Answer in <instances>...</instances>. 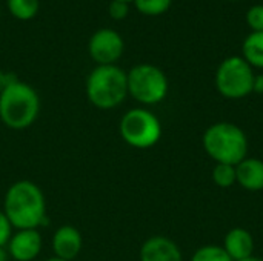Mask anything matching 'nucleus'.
I'll use <instances>...</instances> for the list:
<instances>
[{"label":"nucleus","instance_id":"nucleus-1","mask_svg":"<svg viewBox=\"0 0 263 261\" xmlns=\"http://www.w3.org/2000/svg\"><path fill=\"white\" fill-rule=\"evenodd\" d=\"M3 212L15 231L39 229L48 222L45 194L31 180L9 185L3 198Z\"/></svg>","mask_w":263,"mask_h":261},{"label":"nucleus","instance_id":"nucleus-2","mask_svg":"<svg viewBox=\"0 0 263 261\" xmlns=\"http://www.w3.org/2000/svg\"><path fill=\"white\" fill-rule=\"evenodd\" d=\"M40 114L37 91L17 78H12L0 95V120L12 131L31 128Z\"/></svg>","mask_w":263,"mask_h":261},{"label":"nucleus","instance_id":"nucleus-3","mask_svg":"<svg viewBox=\"0 0 263 261\" xmlns=\"http://www.w3.org/2000/svg\"><path fill=\"white\" fill-rule=\"evenodd\" d=\"M205 152L216 162L223 165H239L248 157V137L237 125L219 122L206 128L202 137Z\"/></svg>","mask_w":263,"mask_h":261},{"label":"nucleus","instance_id":"nucleus-4","mask_svg":"<svg viewBox=\"0 0 263 261\" xmlns=\"http://www.w3.org/2000/svg\"><path fill=\"white\" fill-rule=\"evenodd\" d=\"M85 91L89 103L97 109H114L128 97L126 72L117 65L96 66L86 78Z\"/></svg>","mask_w":263,"mask_h":261},{"label":"nucleus","instance_id":"nucleus-5","mask_svg":"<svg viewBox=\"0 0 263 261\" xmlns=\"http://www.w3.org/2000/svg\"><path fill=\"white\" fill-rule=\"evenodd\" d=\"M119 134L128 146L134 149H149L162 138V123L149 109L133 108L122 115Z\"/></svg>","mask_w":263,"mask_h":261},{"label":"nucleus","instance_id":"nucleus-6","mask_svg":"<svg viewBox=\"0 0 263 261\" xmlns=\"http://www.w3.org/2000/svg\"><path fill=\"white\" fill-rule=\"evenodd\" d=\"M128 95L145 106L163 102L168 95L170 83L166 74L156 65L139 63L126 72Z\"/></svg>","mask_w":263,"mask_h":261},{"label":"nucleus","instance_id":"nucleus-7","mask_svg":"<svg viewBox=\"0 0 263 261\" xmlns=\"http://www.w3.org/2000/svg\"><path fill=\"white\" fill-rule=\"evenodd\" d=\"M254 71L251 65L240 55L225 58L216 71V88L219 94L228 100H240L253 92Z\"/></svg>","mask_w":263,"mask_h":261},{"label":"nucleus","instance_id":"nucleus-8","mask_svg":"<svg viewBox=\"0 0 263 261\" xmlns=\"http://www.w3.org/2000/svg\"><path fill=\"white\" fill-rule=\"evenodd\" d=\"M123 37L116 29L111 28L97 29L88 42L89 57L97 63V66L116 65L119 58L123 55Z\"/></svg>","mask_w":263,"mask_h":261},{"label":"nucleus","instance_id":"nucleus-9","mask_svg":"<svg viewBox=\"0 0 263 261\" xmlns=\"http://www.w3.org/2000/svg\"><path fill=\"white\" fill-rule=\"evenodd\" d=\"M43 240L39 229H18L12 232L6 249L11 260L34 261L42 252Z\"/></svg>","mask_w":263,"mask_h":261},{"label":"nucleus","instance_id":"nucleus-10","mask_svg":"<svg viewBox=\"0 0 263 261\" xmlns=\"http://www.w3.org/2000/svg\"><path fill=\"white\" fill-rule=\"evenodd\" d=\"M51 246L54 257L65 261H74L83 248V237L72 225H62L52 234Z\"/></svg>","mask_w":263,"mask_h":261},{"label":"nucleus","instance_id":"nucleus-11","mask_svg":"<svg viewBox=\"0 0 263 261\" xmlns=\"http://www.w3.org/2000/svg\"><path fill=\"white\" fill-rule=\"evenodd\" d=\"M140 261H183V255L176 242L165 235L146 238L140 248Z\"/></svg>","mask_w":263,"mask_h":261},{"label":"nucleus","instance_id":"nucleus-12","mask_svg":"<svg viewBox=\"0 0 263 261\" xmlns=\"http://www.w3.org/2000/svg\"><path fill=\"white\" fill-rule=\"evenodd\" d=\"M222 248L233 261H240L254 255V238L250 231L234 228L227 232Z\"/></svg>","mask_w":263,"mask_h":261},{"label":"nucleus","instance_id":"nucleus-13","mask_svg":"<svg viewBox=\"0 0 263 261\" xmlns=\"http://www.w3.org/2000/svg\"><path fill=\"white\" fill-rule=\"evenodd\" d=\"M236 180L243 189L250 192L263 191V160L257 157H247L236 165Z\"/></svg>","mask_w":263,"mask_h":261},{"label":"nucleus","instance_id":"nucleus-14","mask_svg":"<svg viewBox=\"0 0 263 261\" xmlns=\"http://www.w3.org/2000/svg\"><path fill=\"white\" fill-rule=\"evenodd\" d=\"M242 57L251 68L263 69V32H251L242 45Z\"/></svg>","mask_w":263,"mask_h":261},{"label":"nucleus","instance_id":"nucleus-15","mask_svg":"<svg viewBox=\"0 0 263 261\" xmlns=\"http://www.w3.org/2000/svg\"><path fill=\"white\" fill-rule=\"evenodd\" d=\"M6 8L12 17L17 20H31L37 15L40 9L39 0H6Z\"/></svg>","mask_w":263,"mask_h":261},{"label":"nucleus","instance_id":"nucleus-16","mask_svg":"<svg viewBox=\"0 0 263 261\" xmlns=\"http://www.w3.org/2000/svg\"><path fill=\"white\" fill-rule=\"evenodd\" d=\"M213 182L216 183V186L227 189L231 188L237 183L236 180V166L233 165H223V163H216L213 168Z\"/></svg>","mask_w":263,"mask_h":261},{"label":"nucleus","instance_id":"nucleus-17","mask_svg":"<svg viewBox=\"0 0 263 261\" xmlns=\"http://www.w3.org/2000/svg\"><path fill=\"white\" fill-rule=\"evenodd\" d=\"M191 261H233L230 258V255L225 252V249L222 246H216V245H206L199 248L193 257Z\"/></svg>","mask_w":263,"mask_h":261},{"label":"nucleus","instance_id":"nucleus-18","mask_svg":"<svg viewBox=\"0 0 263 261\" xmlns=\"http://www.w3.org/2000/svg\"><path fill=\"white\" fill-rule=\"evenodd\" d=\"M133 3L145 15H162L170 9L173 0H134Z\"/></svg>","mask_w":263,"mask_h":261},{"label":"nucleus","instance_id":"nucleus-19","mask_svg":"<svg viewBox=\"0 0 263 261\" xmlns=\"http://www.w3.org/2000/svg\"><path fill=\"white\" fill-rule=\"evenodd\" d=\"M247 23L253 32H263V5H254L248 9Z\"/></svg>","mask_w":263,"mask_h":261},{"label":"nucleus","instance_id":"nucleus-20","mask_svg":"<svg viewBox=\"0 0 263 261\" xmlns=\"http://www.w3.org/2000/svg\"><path fill=\"white\" fill-rule=\"evenodd\" d=\"M108 14L114 20H125L129 14V3L119 2V0H111L108 6Z\"/></svg>","mask_w":263,"mask_h":261},{"label":"nucleus","instance_id":"nucleus-21","mask_svg":"<svg viewBox=\"0 0 263 261\" xmlns=\"http://www.w3.org/2000/svg\"><path fill=\"white\" fill-rule=\"evenodd\" d=\"M12 226L8 220V217L5 215L3 209H0V246H6L11 235H12Z\"/></svg>","mask_w":263,"mask_h":261},{"label":"nucleus","instance_id":"nucleus-22","mask_svg":"<svg viewBox=\"0 0 263 261\" xmlns=\"http://www.w3.org/2000/svg\"><path fill=\"white\" fill-rule=\"evenodd\" d=\"M253 92H256V94H263V74H257V75L254 77Z\"/></svg>","mask_w":263,"mask_h":261},{"label":"nucleus","instance_id":"nucleus-23","mask_svg":"<svg viewBox=\"0 0 263 261\" xmlns=\"http://www.w3.org/2000/svg\"><path fill=\"white\" fill-rule=\"evenodd\" d=\"M14 77H11V74H6V72H3L2 69H0V95H2V92L5 91V88L8 86V83L12 80Z\"/></svg>","mask_w":263,"mask_h":261},{"label":"nucleus","instance_id":"nucleus-24","mask_svg":"<svg viewBox=\"0 0 263 261\" xmlns=\"http://www.w3.org/2000/svg\"><path fill=\"white\" fill-rule=\"evenodd\" d=\"M11 257H9V252L6 249V246H0V261H9Z\"/></svg>","mask_w":263,"mask_h":261},{"label":"nucleus","instance_id":"nucleus-25","mask_svg":"<svg viewBox=\"0 0 263 261\" xmlns=\"http://www.w3.org/2000/svg\"><path fill=\"white\" fill-rule=\"evenodd\" d=\"M240 261H263V258H260V257H250V258H245V260H240Z\"/></svg>","mask_w":263,"mask_h":261},{"label":"nucleus","instance_id":"nucleus-26","mask_svg":"<svg viewBox=\"0 0 263 261\" xmlns=\"http://www.w3.org/2000/svg\"><path fill=\"white\" fill-rule=\"evenodd\" d=\"M45 261H65V260H62V258H57V257H51V258H46Z\"/></svg>","mask_w":263,"mask_h":261},{"label":"nucleus","instance_id":"nucleus-27","mask_svg":"<svg viewBox=\"0 0 263 261\" xmlns=\"http://www.w3.org/2000/svg\"><path fill=\"white\" fill-rule=\"evenodd\" d=\"M119 2H125V3H131V2H134V0H119Z\"/></svg>","mask_w":263,"mask_h":261},{"label":"nucleus","instance_id":"nucleus-28","mask_svg":"<svg viewBox=\"0 0 263 261\" xmlns=\"http://www.w3.org/2000/svg\"><path fill=\"white\" fill-rule=\"evenodd\" d=\"M231 2H236V0H231Z\"/></svg>","mask_w":263,"mask_h":261}]
</instances>
